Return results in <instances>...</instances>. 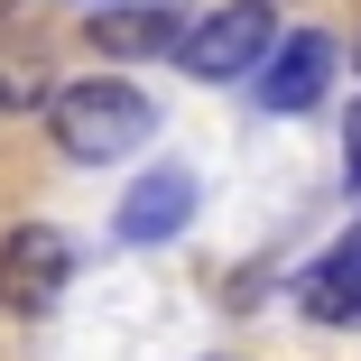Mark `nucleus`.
<instances>
[{"instance_id":"1","label":"nucleus","mask_w":361,"mask_h":361,"mask_svg":"<svg viewBox=\"0 0 361 361\" xmlns=\"http://www.w3.org/2000/svg\"><path fill=\"white\" fill-rule=\"evenodd\" d=\"M47 139L75 167H121L130 149H149L158 139V102L139 93V84H121V75H84V84H47Z\"/></svg>"},{"instance_id":"2","label":"nucleus","mask_w":361,"mask_h":361,"mask_svg":"<svg viewBox=\"0 0 361 361\" xmlns=\"http://www.w3.org/2000/svg\"><path fill=\"white\" fill-rule=\"evenodd\" d=\"M269 37H278V19H269V0H232V10H204V19H176V65L195 84H241L250 65L269 56Z\"/></svg>"},{"instance_id":"3","label":"nucleus","mask_w":361,"mask_h":361,"mask_svg":"<svg viewBox=\"0 0 361 361\" xmlns=\"http://www.w3.org/2000/svg\"><path fill=\"white\" fill-rule=\"evenodd\" d=\"M75 287V241L56 223H10L0 232V306L10 315H56Z\"/></svg>"},{"instance_id":"4","label":"nucleus","mask_w":361,"mask_h":361,"mask_svg":"<svg viewBox=\"0 0 361 361\" xmlns=\"http://www.w3.org/2000/svg\"><path fill=\"white\" fill-rule=\"evenodd\" d=\"M250 84H259V111L287 121V111H315L324 84H334V37L297 28V37H269V56L250 65Z\"/></svg>"},{"instance_id":"5","label":"nucleus","mask_w":361,"mask_h":361,"mask_svg":"<svg viewBox=\"0 0 361 361\" xmlns=\"http://www.w3.org/2000/svg\"><path fill=\"white\" fill-rule=\"evenodd\" d=\"M195 223V176L185 167H158V176H139L130 195H121V241L130 250H158V241H176Z\"/></svg>"},{"instance_id":"6","label":"nucleus","mask_w":361,"mask_h":361,"mask_svg":"<svg viewBox=\"0 0 361 361\" xmlns=\"http://www.w3.org/2000/svg\"><path fill=\"white\" fill-rule=\"evenodd\" d=\"M84 47L111 56V65H139V56H167L176 47V10L167 0H111V10L84 19Z\"/></svg>"},{"instance_id":"7","label":"nucleus","mask_w":361,"mask_h":361,"mask_svg":"<svg viewBox=\"0 0 361 361\" xmlns=\"http://www.w3.org/2000/svg\"><path fill=\"white\" fill-rule=\"evenodd\" d=\"M297 306L306 324H361V223L315 250V269L297 278Z\"/></svg>"},{"instance_id":"8","label":"nucleus","mask_w":361,"mask_h":361,"mask_svg":"<svg viewBox=\"0 0 361 361\" xmlns=\"http://www.w3.org/2000/svg\"><path fill=\"white\" fill-rule=\"evenodd\" d=\"M343 176H352V195H361V102H352V121H343Z\"/></svg>"}]
</instances>
